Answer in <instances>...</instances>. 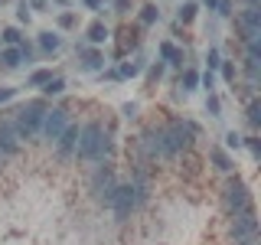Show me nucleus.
Here are the masks:
<instances>
[{
    "label": "nucleus",
    "instance_id": "obj_1",
    "mask_svg": "<svg viewBox=\"0 0 261 245\" xmlns=\"http://www.w3.org/2000/svg\"><path fill=\"white\" fill-rule=\"evenodd\" d=\"M114 154V144L98 121H88V125L79 128V144H75V157L85 163H108V157Z\"/></svg>",
    "mask_w": 261,
    "mask_h": 245
},
{
    "label": "nucleus",
    "instance_id": "obj_2",
    "mask_svg": "<svg viewBox=\"0 0 261 245\" xmlns=\"http://www.w3.org/2000/svg\"><path fill=\"white\" fill-rule=\"evenodd\" d=\"M199 134V128L193 121L173 118L167 128H160V144H163V157H179V154H190L193 141Z\"/></svg>",
    "mask_w": 261,
    "mask_h": 245
},
{
    "label": "nucleus",
    "instance_id": "obj_3",
    "mask_svg": "<svg viewBox=\"0 0 261 245\" xmlns=\"http://www.w3.org/2000/svg\"><path fill=\"white\" fill-rule=\"evenodd\" d=\"M43 114H46V102H43V98H33V102L20 105V108L10 114L20 141H30V137L39 134V128H43Z\"/></svg>",
    "mask_w": 261,
    "mask_h": 245
},
{
    "label": "nucleus",
    "instance_id": "obj_4",
    "mask_svg": "<svg viewBox=\"0 0 261 245\" xmlns=\"http://www.w3.org/2000/svg\"><path fill=\"white\" fill-rule=\"evenodd\" d=\"M144 196H147V193H141L134 183H118V186H114V193H111L108 209H114V216H118L121 223H124V219H130V212L141 206Z\"/></svg>",
    "mask_w": 261,
    "mask_h": 245
},
{
    "label": "nucleus",
    "instance_id": "obj_5",
    "mask_svg": "<svg viewBox=\"0 0 261 245\" xmlns=\"http://www.w3.org/2000/svg\"><path fill=\"white\" fill-rule=\"evenodd\" d=\"M114 186H118V180H114V167H111V163H98L95 174H92V183H88V193H92L101 206H108Z\"/></svg>",
    "mask_w": 261,
    "mask_h": 245
},
{
    "label": "nucleus",
    "instance_id": "obj_6",
    "mask_svg": "<svg viewBox=\"0 0 261 245\" xmlns=\"http://www.w3.org/2000/svg\"><path fill=\"white\" fill-rule=\"evenodd\" d=\"M245 206H251V193L248 186L242 183L239 177H228L225 186H222V209L232 216V212H242Z\"/></svg>",
    "mask_w": 261,
    "mask_h": 245
},
{
    "label": "nucleus",
    "instance_id": "obj_7",
    "mask_svg": "<svg viewBox=\"0 0 261 245\" xmlns=\"http://www.w3.org/2000/svg\"><path fill=\"white\" fill-rule=\"evenodd\" d=\"M228 235L235 239H258V219H255V206H245L242 212L228 216Z\"/></svg>",
    "mask_w": 261,
    "mask_h": 245
},
{
    "label": "nucleus",
    "instance_id": "obj_8",
    "mask_svg": "<svg viewBox=\"0 0 261 245\" xmlns=\"http://www.w3.org/2000/svg\"><path fill=\"white\" fill-rule=\"evenodd\" d=\"M65 128H69V111H65V108H46L39 134H43L46 141H59V134Z\"/></svg>",
    "mask_w": 261,
    "mask_h": 245
},
{
    "label": "nucleus",
    "instance_id": "obj_9",
    "mask_svg": "<svg viewBox=\"0 0 261 245\" xmlns=\"http://www.w3.org/2000/svg\"><path fill=\"white\" fill-rule=\"evenodd\" d=\"M141 154H144V160H147V163H150V160H160V157H163L160 128H147L144 134H141Z\"/></svg>",
    "mask_w": 261,
    "mask_h": 245
},
{
    "label": "nucleus",
    "instance_id": "obj_10",
    "mask_svg": "<svg viewBox=\"0 0 261 245\" xmlns=\"http://www.w3.org/2000/svg\"><path fill=\"white\" fill-rule=\"evenodd\" d=\"M0 154H20V134L13 128V118H0Z\"/></svg>",
    "mask_w": 261,
    "mask_h": 245
},
{
    "label": "nucleus",
    "instance_id": "obj_11",
    "mask_svg": "<svg viewBox=\"0 0 261 245\" xmlns=\"http://www.w3.org/2000/svg\"><path fill=\"white\" fill-rule=\"evenodd\" d=\"M79 59H82V69H85V72H101L105 69V56L98 53L95 46L92 49H88V46H79Z\"/></svg>",
    "mask_w": 261,
    "mask_h": 245
},
{
    "label": "nucleus",
    "instance_id": "obj_12",
    "mask_svg": "<svg viewBox=\"0 0 261 245\" xmlns=\"http://www.w3.org/2000/svg\"><path fill=\"white\" fill-rule=\"evenodd\" d=\"M75 144H79V128L69 125V128L59 134V141H56V151H59L62 157H69V154H75Z\"/></svg>",
    "mask_w": 261,
    "mask_h": 245
},
{
    "label": "nucleus",
    "instance_id": "obj_13",
    "mask_svg": "<svg viewBox=\"0 0 261 245\" xmlns=\"http://www.w3.org/2000/svg\"><path fill=\"white\" fill-rule=\"evenodd\" d=\"M118 56H127V49L137 46V39H141V27H121L118 30Z\"/></svg>",
    "mask_w": 261,
    "mask_h": 245
},
{
    "label": "nucleus",
    "instance_id": "obj_14",
    "mask_svg": "<svg viewBox=\"0 0 261 245\" xmlns=\"http://www.w3.org/2000/svg\"><path fill=\"white\" fill-rule=\"evenodd\" d=\"M141 69H144V56H134V62H124L121 69L108 72V79H134V76H141Z\"/></svg>",
    "mask_w": 261,
    "mask_h": 245
},
{
    "label": "nucleus",
    "instance_id": "obj_15",
    "mask_svg": "<svg viewBox=\"0 0 261 245\" xmlns=\"http://www.w3.org/2000/svg\"><path fill=\"white\" fill-rule=\"evenodd\" d=\"M108 36H111V30L105 27L101 20H95V23H88V27H85V39H88L92 46H101V43H105Z\"/></svg>",
    "mask_w": 261,
    "mask_h": 245
},
{
    "label": "nucleus",
    "instance_id": "obj_16",
    "mask_svg": "<svg viewBox=\"0 0 261 245\" xmlns=\"http://www.w3.org/2000/svg\"><path fill=\"white\" fill-rule=\"evenodd\" d=\"M209 160H212V167L219 170V174H232V157H228V154L222 151V147H209Z\"/></svg>",
    "mask_w": 261,
    "mask_h": 245
},
{
    "label": "nucleus",
    "instance_id": "obj_17",
    "mask_svg": "<svg viewBox=\"0 0 261 245\" xmlns=\"http://www.w3.org/2000/svg\"><path fill=\"white\" fill-rule=\"evenodd\" d=\"M39 49H43L46 56L59 53V49H62V36H59V33H53V30H43V33H39Z\"/></svg>",
    "mask_w": 261,
    "mask_h": 245
},
{
    "label": "nucleus",
    "instance_id": "obj_18",
    "mask_svg": "<svg viewBox=\"0 0 261 245\" xmlns=\"http://www.w3.org/2000/svg\"><path fill=\"white\" fill-rule=\"evenodd\" d=\"M20 62H23V56H20V49H16V46H7L4 53H0V69H4V72L20 69Z\"/></svg>",
    "mask_w": 261,
    "mask_h": 245
},
{
    "label": "nucleus",
    "instance_id": "obj_19",
    "mask_svg": "<svg viewBox=\"0 0 261 245\" xmlns=\"http://www.w3.org/2000/svg\"><path fill=\"white\" fill-rule=\"evenodd\" d=\"M196 13H199V4L196 0H183L176 10V23H183V27H190V23L196 20Z\"/></svg>",
    "mask_w": 261,
    "mask_h": 245
},
{
    "label": "nucleus",
    "instance_id": "obj_20",
    "mask_svg": "<svg viewBox=\"0 0 261 245\" xmlns=\"http://www.w3.org/2000/svg\"><path fill=\"white\" fill-rule=\"evenodd\" d=\"M160 56H163V62H170V65H183V49H176L173 43H160Z\"/></svg>",
    "mask_w": 261,
    "mask_h": 245
},
{
    "label": "nucleus",
    "instance_id": "obj_21",
    "mask_svg": "<svg viewBox=\"0 0 261 245\" xmlns=\"http://www.w3.org/2000/svg\"><path fill=\"white\" fill-rule=\"evenodd\" d=\"M160 20V10H157V4H144L141 7V20H137V27H153V23Z\"/></svg>",
    "mask_w": 261,
    "mask_h": 245
},
{
    "label": "nucleus",
    "instance_id": "obj_22",
    "mask_svg": "<svg viewBox=\"0 0 261 245\" xmlns=\"http://www.w3.org/2000/svg\"><path fill=\"white\" fill-rule=\"evenodd\" d=\"M0 39H4L7 46H20L23 33H20V27H4V30H0Z\"/></svg>",
    "mask_w": 261,
    "mask_h": 245
},
{
    "label": "nucleus",
    "instance_id": "obj_23",
    "mask_svg": "<svg viewBox=\"0 0 261 245\" xmlns=\"http://www.w3.org/2000/svg\"><path fill=\"white\" fill-rule=\"evenodd\" d=\"M245 118H248L251 128L261 125V102H258V98H251V102H248V108H245Z\"/></svg>",
    "mask_w": 261,
    "mask_h": 245
},
{
    "label": "nucleus",
    "instance_id": "obj_24",
    "mask_svg": "<svg viewBox=\"0 0 261 245\" xmlns=\"http://www.w3.org/2000/svg\"><path fill=\"white\" fill-rule=\"evenodd\" d=\"M49 79H53V69H36V72L30 76V85H33V88H43Z\"/></svg>",
    "mask_w": 261,
    "mask_h": 245
},
{
    "label": "nucleus",
    "instance_id": "obj_25",
    "mask_svg": "<svg viewBox=\"0 0 261 245\" xmlns=\"http://www.w3.org/2000/svg\"><path fill=\"white\" fill-rule=\"evenodd\" d=\"M43 92H46V95H62V92H65V79L53 76V79H49L46 85H43Z\"/></svg>",
    "mask_w": 261,
    "mask_h": 245
},
{
    "label": "nucleus",
    "instance_id": "obj_26",
    "mask_svg": "<svg viewBox=\"0 0 261 245\" xmlns=\"http://www.w3.org/2000/svg\"><path fill=\"white\" fill-rule=\"evenodd\" d=\"M179 85H183L186 92H193V88L199 85V72H196V69H186V72H183V79H179Z\"/></svg>",
    "mask_w": 261,
    "mask_h": 245
},
{
    "label": "nucleus",
    "instance_id": "obj_27",
    "mask_svg": "<svg viewBox=\"0 0 261 245\" xmlns=\"http://www.w3.org/2000/svg\"><path fill=\"white\" fill-rule=\"evenodd\" d=\"M206 111L212 114V118H222V102H219V95H209L206 98Z\"/></svg>",
    "mask_w": 261,
    "mask_h": 245
},
{
    "label": "nucleus",
    "instance_id": "obj_28",
    "mask_svg": "<svg viewBox=\"0 0 261 245\" xmlns=\"http://www.w3.org/2000/svg\"><path fill=\"white\" fill-rule=\"evenodd\" d=\"M111 7H114V13H130V7H134V0H111Z\"/></svg>",
    "mask_w": 261,
    "mask_h": 245
},
{
    "label": "nucleus",
    "instance_id": "obj_29",
    "mask_svg": "<svg viewBox=\"0 0 261 245\" xmlns=\"http://www.w3.org/2000/svg\"><path fill=\"white\" fill-rule=\"evenodd\" d=\"M219 65H222V79H225V82H235V76H239V69H235L232 62H219Z\"/></svg>",
    "mask_w": 261,
    "mask_h": 245
},
{
    "label": "nucleus",
    "instance_id": "obj_30",
    "mask_svg": "<svg viewBox=\"0 0 261 245\" xmlns=\"http://www.w3.org/2000/svg\"><path fill=\"white\" fill-rule=\"evenodd\" d=\"M163 79V62H153L150 72H147V82H160Z\"/></svg>",
    "mask_w": 261,
    "mask_h": 245
},
{
    "label": "nucleus",
    "instance_id": "obj_31",
    "mask_svg": "<svg viewBox=\"0 0 261 245\" xmlns=\"http://www.w3.org/2000/svg\"><path fill=\"white\" fill-rule=\"evenodd\" d=\"M199 82H202V88H206V92L212 95V88H216V76H212L209 69H206V72H202V76H199Z\"/></svg>",
    "mask_w": 261,
    "mask_h": 245
},
{
    "label": "nucleus",
    "instance_id": "obj_32",
    "mask_svg": "<svg viewBox=\"0 0 261 245\" xmlns=\"http://www.w3.org/2000/svg\"><path fill=\"white\" fill-rule=\"evenodd\" d=\"M30 7H27V0H20V7H16V20H20V23H30Z\"/></svg>",
    "mask_w": 261,
    "mask_h": 245
},
{
    "label": "nucleus",
    "instance_id": "obj_33",
    "mask_svg": "<svg viewBox=\"0 0 261 245\" xmlns=\"http://www.w3.org/2000/svg\"><path fill=\"white\" fill-rule=\"evenodd\" d=\"M59 27L62 30H72V27H75V13H69V10L59 13Z\"/></svg>",
    "mask_w": 261,
    "mask_h": 245
},
{
    "label": "nucleus",
    "instance_id": "obj_34",
    "mask_svg": "<svg viewBox=\"0 0 261 245\" xmlns=\"http://www.w3.org/2000/svg\"><path fill=\"white\" fill-rule=\"evenodd\" d=\"M13 98H16V88H10V85H0V105L13 102Z\"/></svg>",
    "mask_w": 261,
    "mask_h": 245
},
{
    "label": "nucleus",
    "instance_id": "obj_35",
    "mask_svg": "<svg viewBox=\"0 0 261 245\" xmlns=\"http://www.w3.org/2000/svg\"><path fill=\"white\" fill-rule=\"evenodd\" d=\"M216 13L219 16H232L235 10H232V0H219V4H216Z\"/></svg>",
    "mask_w": 261,
    "mask_h": 245
},
{
    "label": "nucleus",
    "instance_id": "obj_36",
    "mask_svg": "<svg viewBox=\"0 0 261 245\" xmlns=\"http://www.w3.org/2000/svg\"><path fill=\"white\" fill-rule=\"evenodd\" d=\"M225 147H232V151H239V147H242V137L235 134V131H228V134H225Z\"/></svg>",
    "mask_w": 261,
    "mask_h": 245
},
{
    "label": "nucleus",
    "instance_id": "obj_37",
    "mask_svg": "<svg viewBox=\"0 0 261 245\" xmlns=\"http://www.w3.org/2000/svg\"><path fill=\"white\" fill-rule=\"evenodd\" d=\"M30 10H36V13H49V0H30Z\"/></svg>",
    "mask_w": 261,
    "mask_h": 245
},
{
    "label": "nucleus",
    "instance_id": "obj_38",
    "mask_svg": "<svg viewBox=\"0 0 261 245\" xmlns=\"http://www.w3.org/2000/svg\"><path fill=\"white\" fill-rule=\"evenodd\" d=\"M206 62H209V72H212V69H219V62H222V59H219V49H216V46H212V49H209V56H206Z\"/></svg>",
    "mask_w": 261,
    "mask_h": 245
},
{
    "label": "nucleus",
    "instance_id": "obj_39",
    "mask_svg": "<svg viewBox=\"0 0 261 245\" xmlns=\"http://www.w3.org/2000/svg\"><path fill=\"white\" fill-rule=\"evenodd\" d=\"M242 144H248V151L255 154V157H261V141H258V137H245Z\"/></svg>",
    "mask_w": 261,
    "mask_h": 245
},
{
    "label": "nucleus",
    "instance_id": "obj_40",
    "mask_svg": "<svg viewBox=\"0 0 261 245\" xmlns=\"http://www.w3.org/2000/svg\"><path fill=\"white\" fill-rule=\"evenodd\" d=\"M82 4L88 7V10H95V13H101V7H105V0H82Z\"/></svg>",
    "mask_w": 261,
    "mask_h": 245
},
{
    "label": "nucleus",
    "instance_id": "obj_41",
    "mask_svg": "<svg viewBox=\"0 0 261 245\" xmlns=\"http://www.w3.org/2000/svg\"><path fill=\"white\" fill-rule=\"evenodd\" d=\"M121 111H124V118H137V105H134V102H130V105H124Z\"/></svg>",
    "mask_w": 261,
    "mask_h": 245
},
{
    "label": "nucleus",
    "instance_id": "obj_42",
    "mask_svg": "<svg viewBox=\"0 0 261 245\" xmlns=\"http://www.w3.org/2000/svg\"><path fill=\"white\" fill-rule=\"evenodd\" d=\"M202 4H206L209 10H216V4H219V0H202Z\"/></svg>",
    "mask_w": 261,
    "mask_h": 245
},
{
    "label": "nucleus",
    "instance_id": "obj_43",
    "mask_svg": "<svg viewBox=\"0 0 261 245\" xmlns=\"http://www.w3.org/2000/svg\"><path fill=\"white\" fill-rule=\"evenodd\" d=\"M53 4H56V7H69V0H53Z\"/></svg>",
    "mask_w": 261,
    "mask_h": 245
},
{
    "label": "nucleus",
    "instance_id": "obj_44",
    "mask_svg": "<svg viewBox=\"0 0 261 245\" xmlns=\"http://www.w3.org/2000/svg\"><path fill=\"white\" fill-rule=\"evenodd\" d=\"M0 160H4V154H0Z\"/></svg>",
    "mask_w": 261,
    "mask_h": 245
}]
</instances>
